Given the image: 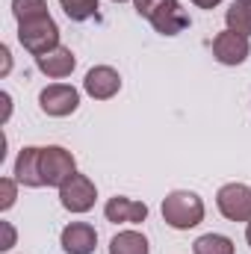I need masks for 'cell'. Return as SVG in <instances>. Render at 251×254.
<instances>
[{"mask_svg": "<svg viewBox=\"0 0 251 254\" xmlns=\"http://www.w3.org/2000/svg\"><path fill=\"white\" fill-rule=\"evenodd\" d=\"M113 3H127V0H113Z\"/></svg>", "mask_w": 251, "mask_h": 254, "instance_id": "26", "label": "cell"}, {"mask_svg": "<svg viewBox=\"0 0 251 254\" xmlns=\"http://www.w3.org/2000/svg\"><path fill=\"white\" fill-rule=\"evenodd\" d=\"M151 27H154L160 36H178V33H184L189 27V15L181 9L178 0H169V3L151 18Z\"/></svg>", "mask_w": 251, "mask_h": 254, "instance_id": "13", "label": "cell"}, {"mask_svg": "<svg viewBox=\"0 0 251 254\" xmlns=\"http://www.w3.org/2000/svg\"><path fill=\"white\" fill-rule=\"evenodd\" d=\"M225 24H228V30L251 39V0H234L231 9L225 12Z\"/></svg>", "mask_w": 251, "mask_h": 254, "instance_id": "15", "label": "cell"}, {"mask_svg": "<svg viewBox=\"0 0 251 254\" xmlns=\"http://www.w3.org/2000/svg\"><path fill=\"white\" fill-rule=\"evenodd\" d=\"M192 254H237L234 240L225 234H204L192 243Z\"/></svg>", "mask_w": 251, "mask_h": 254, "instance_id": "16", "label": "cell"}, {"mask_svg": "<svg viewBox=\"0 0 251 254\" xmlns=\"http://www.w3.org/2000/svg\"><path fill=\"white\" fill-rule=\"evenodd\" d=\"M12 15L21 24V21L39 18V15H51V12H48V0H12Z\"/></svg>", "mask_w": 251, "mask_h": 254, "instance_id": "18", "label": "cell"}, {"mask_svg": "<svg viewBox=\"0 0 251 254\" xmlns=\"http://www.w3.org/2000/svg\"><path fill=\"white\" fill-rule=\"evenodd\" d=\"M0 101H3V125H6V119H9V113H12V98H9V92H3Z\"/></svg>", "mask_w": 251, "mask_h": 254, "instance_id": "23", "label": "cell"}, {"mask_svg": "<svg viewBox=\"0 0 251 254\" xmlns=\"http://www.w3.org/2000/svg\"><path fill=\"white\" fill-rule=\"evenodd\" d=\"M15 181L27 190H39L45 187V178H42V148L36 145H27L18 151L15 157Z\"/></svg>", "mask_w": 251, "mask_h": 254, "instance_id": "10", "label": "cell"}, {"mask_svg": "<svg viewBox=\"0 0 251 254\" xmlns=\"http://www.w3.org/2000/svg\"><path fill=\"white\" fill-rule=\"evenodd\" d=\"M60 246L65 254H95L98 249V231L89 222H71L60 234Z\"/></svg>", "mask_w": 251, "mask_h": 254, "instance_id": "11", "label": "cell"}, {"mask_svg": "<svg viewBox=\"0 0 251 254\" xmlns=\"http://www.w3.org/2000/svg\"><path fill=\"white\" fill-rule=\"evenodd\" d=\"M213 57H216L219 65H231V68H234V65H243L251 57L249 36L234 33V30L216 33V39H213Z\"/></svg>", "mask_w": 251, "mask_h": 254, "instance_id": "7", "label": "cell"}, {"mask_svg": "<svg viewBox=\"0 0 251 254\" xmlns=\"http://www.w3.org/2000/svg\"><path fill=\"white\" fill-rule=\"evenodd\" d=\"M246 243L251 246V222H246Z\"/></svg>", "mask_w": 251, "mask_h": 254, "instance_id": "25", "label": "cell"}, {"mask_svg": "<svg viewBox=\"0 0 251 254\" xmlns=\"http://www.w3.org/2000/svg\"><path fill=\"white\" fill-rule=\"evenodd\" d=\"M104 216L113 225H142L148 219V204L127 195H116L104 204Z\"/></svg>", "mask_w": 251, "mask_h": 254, "instance_id": "9", "label": "cell"}, {"mask_svg": "<svg viewBox=\"0 0 251 254\" xmlns=\"http://www.w3.org/2000/svg\"><path fill=\"white\" fill-rule=\"evenodd\" d=\"M110 254H151V246L145 234L130 228V231H119L110 240Z\"/></svg>", "mask_w": 251, "mask_h": 254, "instance_id": "14", "label": "cell"}, {"mask_svg": "<svg viewBox=\"0 0 251 254\" xmlns=\"http://www.w3.org/2000/svg\"><path fill=\"white\" fill-rule=\"evenodd\" d=\"M216 207L228 222H251V187L249 184H225L216 192Z\"/></svg>", "mask_w": 251, "mask_h": 254, "instance_id": "4", "label": "cell"}, {"mask_svg": "<svg viewBox=\"0 0 251 254\" xmlns=\"http://www.w3.org/2000/svg\"><path fill=\"white\" fill-rule=\"evenodd\" d=\"M36 68H39L45 77H51V80H63V77H68V74L77 68V57H74L71 48L60 45V48H54V51L36 57Z\"/></svg>", "mask_w": 251, "mask_h": 254, "instance_id": "12", "label": "cell"}, {"mask_svg": "<svg viewBox=\"0 0 251 254\" xmlns=\"http://www.w3.org/2000/svg\"><path fill=\"white\" fill-rule=\"evenodd\" d=\"M39 107L45 116L51 119H65V116H74L77 107H80V92L68 83H51L39 92Z\"/></svg>", "mask_w": 251, "mask_h": 254, "instance_id": "6", "label": "cell"}, {"mask_svg": "<svg viewBox=\"0 0 251 254\" xmlns=\"http://www.w3.org/2000/svg\"><path fill=\"white\" fill-rule=\"evenodd\" d=\"M18 198V181L15 178H0V210H12Z\"/></svg>", "mask_w": 251, "mask_h": 254, "instance_id": "19", "label": "cell"}, {"mask_svg": "<svg viewBox=\"0 0 251 254\" xmlns=\"http://www.w3.org/2000/svg\"><path fill=\"white\" fill-rule=\"evenodd\" d=\"M0 57H3V71H0V74L6 77V74H9V68H12V54H9V48H6V45L0 48Z\"/></svg>", "mask_w": 251, "mask_h": 254, "instance_id": "22", "label": "cell"}, {"mask_svg": "<svg viewBox=\"0 0 251 254\" xmlns=\"http://www.w3.org/2000/svg\"><path fill=\"white\" fill-rule=\"evenodd\" d=\"M192 6H198V9H216L222 0H189Z\"/></svg>", "mask_w": 251, "mask_h": 254, "instance_id": "24", "label": "cell"}, {"mask_svg": "<svg viewBox=\"0 0 251 254\" xmlns=\"http://www.w3.org/2000/svg\"><path fill=\"white\" fill-rule=\"evenodd\" d=\"M18 42L27 54L33 57H42L54 48H60V27L51 15H39V18H30V21H21L18 24Z\"/></svg>", "mask_w": 251, "mask_h": 254, "instance_id": "2", "label": "cell"}, {"mask_svg": "<svg viewBox=\"0 0 251 254\" xmlns=\"http://www.w3.org/2000/svg\"><path fill=\"white\" fill-rule=\"evenodd\" d=\"M98 201V187L89 175H71L60 187V204L68 213H89Z\"/></svg>", "mask_w": 251, "mask_h": 254, "instance_id": "3", "label": "cell"}, {"mask_svg": "<svg viewBox=\"0 0 251 254\" xmlns=\"http://www.w3.org/2000/svg\"><path fill=\"white\" fill-rule=\"evenodd\" d=\"M160 213H163V222L169 228H175V231H192V228H198L204 222L207 210H204V201H201L198 192L175 190L163 198Z\"/></svg>", "mask_w": 251, "mask_h": 254, "instance_id": "1", "label": "cell"}, {"mask_svg": "<svg viewBox=\"0 0 251 254\" xmlns=\"http://www.w3.org/2000/svg\"><path fill=\"white\" fill-rule=\"evenodd\" d=\"M83 92L95 101H110L122 92V74L113 65H95L83 77Z\"/></svg>", "mask_w": 251, "mask_h": 254, "instance_id": "8", "label": "cell"}, {"mask_svg": "<svg viewBox=\"0 0 251 254\" xmlns=\"http://www.w3.org/2000/svg\"><path fill=\"white\" fill-rule=\"evenodd\" d=\"M166 3H169V0H133L136 12H139L142 18H148V21H151V18H154V15H157Z\"/></svg>", "mask_w": 251, "mask_h": 254, "instance_id": "20", "label": "cell"}, {"mask_svg": "<svg viewBox=\"0 0 251 254\" xmlns=\"http://www.w3.org/2000/svg\"><path fill=\"white\" fill-rule=\"evenodd\" d=\"M60 6L71 21H89L98 15V0H60Z\"/></svg>", "mask_w": 251, "mask_h": 254, "instance_id": "17", "label": "cell"}, {"mask_svg": "<svg viewBox=\"0 0 251 254\" xmlns=\"http://www.w3.org/2000/svg\"><path fill=\"white\" fill-rule=\"evenodd\" d=\"M77 175V160L74 154L63 148V145H48L42 148V178H45V187H63L65 181Z\"/></svg>", "mask_w": 251, "mask_h": 254, "instance_id": "5", "label": "cell"}, {"mask_svg": "<svg viewBox=\"0 0 251 254\" xmlns=\"http://www.w3.org/2000/svg\"><path fill=\"white\" fill-rule=\"evenodd\" d=\"M0 231H3V243H0V252H9L12 246H15V228H12V222H0Z\"/></svg>", "mask_w": 251, "mask_h": 254, "instance_id": "21", "label": "cell"}]
</instances>
